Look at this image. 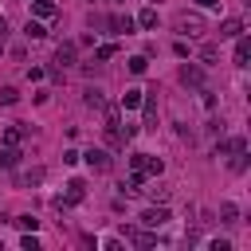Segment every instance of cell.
<instances>
[{"label": "cell", "instance_id": "cell-3", "mask_svg": "<svg viewBox=\"0 0 251 251\" xmlns=\"http://www.w3.org/2000/svg\"><path fill=\"white\" fill-rule=\"evenodd\" d=\"M102 27H110L114 35H129V31H133V20H129V16H106Z\"/></svg>", "mask_w": 251, "mask_h": 251}, {"label": "cell", "instance_id": "cell-13", "mask_svg": "<svg viewBox=\"0 0 251 251\" xmlns=\"http://www.w3.org/2000/svg\"><path fill=\"white\" fill-rule=\"evenodd\" d=\"M0 165H4V169H16V165H20V149H16V145H4V149H0Z\"/></svg>", "mask_w": 251, "mask_h": 251}, {"label": "cell", "instance_id": "cell-14", "mask_svg": "<svg viewBox=\"0 0 251 251\" xmlns=\"http://www.w3.org/2000/svg\"><path fill=\"white\" fill-rule=\"evenodd\" d=\"M137 24H141L145 31H153V27H157V8H145V12L137 16Z\"/></svg>", "mask_w": 251, "mask_h": 251}, {"label": "cell", "instance_id": "cell-4", "mask_svg": "<svg viewBox=\"0 0 251 251\" xmlns=\"http://www.w3.org/2000/svg\"><path fill=\"white\" fill-rule=\"evenodd\" d=\"M82 157H86V165H90L94 173H106V169H110V153H106V149H90V153H82Z\"/></svg>", "mask_w": 251, "mask_h": 251}, {"label": "cell", "instance_id": "cell-6", "mask_svg": "<svg viewBox=\"0 0 251 251\" xmlns=\"http://www.w3.org/2000/svg\"><path fill=\"white\" fill-rule=\"evenodd\" d=\"M82 196H86V184H82V180H71V184H67V196L59 200V208H67V204H78Z\"/></svg>", "mask_w": 251, "mask_h": 251}, {"label": "cell", "instance_id": "cell-7", "mask_svg": "<svg viewBox=\"0 0 251 251\" xmlns=\"http://www.w3.org/2000/svg\"><path fill=\"white\" fill-rule=\"evenodd\" d=\"M165 220H169V208H145V212H141V224H145V227H161Z\"/></svg>", "mask_w": 251, "mask_h": 251}, {"label": "cell", "instance_id": "cell-16", "mask_svg": "<svg viewBox=\"0 0 251 251\" xmlns=\"http://www.w3.org/2000/svg\"><path fill=\"white\" fill-rule=\"evenodd\" d=\"M141 106H145V126H153L157 122V98L149 94V98H141Z\"/></svg>", "mask_w": 251, "mask_h": 251}, {"label": "cell", "instance_id": "cell-23", "mask_svg": "<svg viewBox=\"0 0 251 251\" xmlns=\"http://www.w3.org/2000/svg\"><path fill=\"white\" fill-rule=\"evenodd\" d=\"M133 243H137V247H153V243H157V239H153V235H149V231H133Z\"/></svg>", "mask_w": 251, "mask_h": 251}, {"label": "cell", "instance_id": "cell-8", "mask_svg": "<svg viewBox=\"0 0 251 251\" xmlns=\"http://www.w3.org/2000/svg\"><path fill=\"white\" fill-rule=\"evenodd\" d=\"M31 12H35V20H51L59 8H55L51 0H31Z\"/></svg>", "mask_w": 251, "mask_h": 251}, {"label": "cell", "instance_id": "cell-17", "mask_svg": "<svg viewBox=\"0 0 251 251\" xmlns=\"http://www.w3.org/2000/svg\"><path fill=\"white\" fill-rule=\"evenodd\" d=\"M220 216H224V224H235V220H239V208H235L231 200H224V204H220Z\"/></svg>", "mask_w": 251, "mask_h": 251}, {"label": "cell", "instance_id": "cell-11", "mask_svg": "<svg viewBox=\"0 0 251 251\" xmlns=\"http://www.w3.org/2000/svg\"><path fill=\"white\" fill-rule=\"evenodd\" d=\"M55 63H59V67H71V63H75V43H59Z\"/></svg>", "mask_w": 251, "mask_h": 251}, {"label": "cell", "instance_id": "cell-22", "mask_svg": "<svg viewBox=\"0 0 251 251\" xmlns=\"http://www.w3.org/2000/svg\"><path fill=\"white\" fill-rule=\"evenodd\" d=\"M161 169H165V161H161V157H149V153H145V173H157V176H161Z\"/></svg>", "mask_w": 251, "mask_h": 251}, {"label": "cell", "instance_id": "cell-25", "mask_svg": "<svg viewBox=\"0 0 251 251\" xmlns=\"http://www.w3.org/2000/svg\"><path fill=\"white\" fill-rule=\"evenodd\" d=\"M20 247H24V251H39V239H35V235H31V231H27V235H24V239H20Z\"/></svg>", "mask_w": 251, "mask_h": 251}, {"label": "cell", "instance_id": "cell-18", "mask_svg": "<svg viewBox=\"0 0 251 251\" xmlns=\"http://www.w3.org/2000/svg\"><path fill=\"white\" fill-rule=\"evenodd\" d=\"M12 102H20V90L16 86H0V106H12Z\"/></svg>", "mask_w": 251, "mask_h": 251}, {"label": "cell", "instance_id": "cell-1", "mask_svg": "<svg viewBox=\"0 0 251 251\" xmlns=\"http://www.w3.org/2000/svg\"><path fill=\"white\" fill-rule=\"evenodd\" d=\"M176 31L188 35V39H196V35L208 31V24H204V16H196V12H180V16H176Z\"/></svg>", "mask_w": 251, "mask_h": 251}, {"label": "cell", "instance_id": "cell-20", "mask_svg": "<svg viewBox=\"0 0 251 251\" xmlns=\"http://www.w3.org/2000/svg\"><path fill=\"white\" fill-rule=\"evenodd\" d=\"M141 94H145V90H126V98H122V106H126V110H133V106H141Z\"/></svg>", "mask_w": 251, "mask_h": 251}, {"label": "cell", "instance_id": "cell-27", "mask_svg": "<svg viewBox=\"0 0 251 251\" xmlns=\"http://www.w3.org/2000/svg\"><path fill=\"white\" fill-rule=\"evenodd\" d=\"M145 196H149V200H165V196H169V188H161V184H157V188H149Z\"/></svg>", "mask_w": 251, "mask_h": 251}, {"label": "cell", "instance_id": "cell-21", "mask_svg": "<svg viewBox=\"0 0 251 251\" xmlns=\"http://www.w3.org/2000/svg\"><path fill=\"white\" fill-rule=\"evenodd\" d=\"M145 67H149L145 55H133V59H129V71H133V75H145Z\"/></svg>", "mask_w": 251, "mask_h": 251}, {"label": "cell", "instance_id": "cell-29", "mask_svg": "<svg viewBox=\"0 0 251 251\" xmlns=\"http://www.w3.org/2000/svg\"><path fill=\"white\" fill-rule=\"evenodd\" d=\"M4 31H8V24H4V16H0V35H4Z\"/></svg>", "mask_w": 251, "mask_h": 251}, {"label": "cell", "instance_id": "cell-26", "mask_svg": "<svg viewBox=\"0 0 251 251\" xmlns=\"http://www.w3.org/2000/svg\"><path fill=\"white\" fill-rule=\"evenodd\" d=\"M129 165H133V173H145V153H133Z\"/></svg>", "mask_w": 251, "mask_h": 251}, {"label": "cell", "instance_id": "cell-10", "mask_svg": "<svg viewBox=\"0 0 251 251\" xmlns=\"http://www.w3.org/2000/svg\"><path fill=\"white\" fill-rule=\"evenodd\" d=\"M24 137H27V126H20V122H16V126H8V129H4V145H20V141H24Z\"/></svg>", "mask_w": 251, "mask_h": 251}, {"label": "cell", "instance_id": "cell-12", "mask_svg": "<svg viewBox=\"0 0 251 251\" xmlns=\"http://www.w3.org/2000/svg\"><path fill=\"white\" fill-rule=\"evenodd\" d=\"M82 102H86L90 110H102V106H106V98H102V90H98V86H86V94H82Z\"/></svg>", "mask_w": 251, "mask_h": 251}, {"label": "cell", "instance_id": "cell-19", "mask_svg": "<svg viewBox=\"0 0 251 251\" xmlns=\"http://www.w3.org/2000/svg\"><path fill=\"white\" fill-rule=\"evenodd\" d=\"M114 55H118V47H114V43H102V47L94 51V59H98V63H106V59H114Z\"/></svg>", "mask_w": 251, "mask_h": 251}, {"label": "cell", "instance_id": "cell-30", "mask_svg": "<svg viewBox=\"0 0 251 251\" xmlns=\"http://www.w3.org/2000/svg\"><path fill=\"white\" fill-rule=\"evenodd\" d=\"M0 51H4V39H0Z\"/></svg>", "mask_w": 251, "mask_h": 251}, {"label": "cell", "instance_id": "cell-2", "mask_svg": "<svg viewBox=\"0 0 251 251\" xmlns=\"http://www.w3.org/2000/svg\"><path fill=\"white\" fill-rule=\"evenodd\" d=\"M180 82L196 90V86H204V71H200L196 63H184V67H180Z\"/></svg>", "mask_w": 251, "mask_h": 251}, {"label": "cell", "instance_id": "cell-15", "mask_svg": "<svg viewBox=\"0 0 251 251\" xmlns=\"http://www.w3.org/2000/svg\"><path fill=\"white\" fill-rule=\"evenodd\" d=\"M24 35H27V39H43V35H47V27H43L39 20H27V27H24Z\"/></svg>", "mask_w": 251, "mask_h": 251}, {"label": "cell", "instance_id": "cell-5", "mask_svg": "<svg viewBox=\"0 0 251 251\" xmlns=\"http://www.w3.org/2000/svg\"><path fill=\"white\" fill-rule=\"evenodd\" d=\"M247 59H251V39L239 31L235 35V67H247Z\"/></svg>", "mask_w": 251, "mask_h": 251}, {"label": "cell", "instance_id": "cell-9", "mask_svg": "<svg viewBox=\"0 0 251 251\" xmlns=\"http://www.w3.org/2000/svg\"><path fill=\"white\" fill-rule=\"evenodd\" d=\"M239 31H243V20H235V16H231V20H224V24H220V39H235V35H239Z\"/></svg>", "mask_w": 251, "mask_h": 251}, {"label": "cell", "instance_id": "cell-24", "mask_svg": "<svg viewBox=\"0 0 251 251\" xmlns=\"http://www.w3.org/2000/svg\"><path fill=\"white\" fill-rule=\"evenodd\" d=\"M35 224L39 220H31V216H16V227H24V231H35Z\"/></svg>", "mask_w": 251, "mask_h": 251}, {"label": "cell", "instance_id": "cell-28", "mask_svg": "<svg viewBox=\"0 0 251 251\" xmlns=\"http://www.w3.org/2000/svg\"><path fill=\"white\" fill-rule=\"evenodd\" d=\"M196 4H200V8H212V4H216V0H196Z\"/></svg>", "mask_w": 251, "mask_h": 251}]
</instances>
